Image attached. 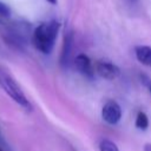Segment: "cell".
<instances>
[{
  "mask_svg": "<svg viewBox=\"0 0 151 151\" xmlns=\"http://www.w3.org/2000/svg\"><path fill=\"white\" fill-rule=\"evenodd\" d=\"M60 24L57 20H51L38 25L32 34V42L34 47L44 53L50 54L54 47Z\"/></svg>",
  "mask_w": 151,
  "mask_h": 151,
  "instance_id": "cell-1",
  "label": "cell"
},
{
  "mask_svg": "<svg viewBox=\"0 0 151 151\" xmlns=\"http://www.w3.org/2000/svg\"><path fill=\"white\" fill-rule=\"evenodd\" d=\"M32 34H33V32H32L29 22L13 21L6 27L4 38L13 47L22 50L28 44L29 38L32 40Z\"/></svg>",
  "mask_w": 151,
  "mask_h": 151,
  "instance_id": "cell-2",
  "label": "cell"
},
{
  "mask_svg": "<svg viewBox=\"0 0 151 151\" xmlns=\"http://www.w3.org/2000/svg\"><path fill=\"white\" fill-rule=\"evenodd\" d=\"M0 87L17 103L19 104L22 109L31 111L32 110V105L29 103V100L27 99V97L25 96V93L22 92L21 87L18 85V83L11 77V74H8L6 72V70H4L2 67H0Z\"/></svg>",
  "mask_w": 151,
  "mask_h": 151,
  "instance_id": "cell-3",
  "label": "cell"
},
{
  "mask_svg": "<svg viewBox=\"0 0 151 151\" xmlns=\"http://www.w3.org/2000/svg\"><path fill=\"white\" fill-rule=\"evenodd\" d=\"M101 117L110 125H116L119 123L122 118V109L119 104L114 100H107L101 109Z\"/></svg>",
  "mask_w": 151,
  "mask_h": 151,
  "instance_id": "cell-4",
  "label": "cell"
},
{
  "mask_svg": "<svg viewBox=\"0 0 151 151\" xmlns=\"http://www.w3.org/2000/svg\"><path fill=\"white\" fill-rule=\"evenodd\" d=\"M73 64H74L76 70L81 76H84L85 78H87L90 80L93 79V77H94V67H93V65L91 63V59L86 54H84V53L78 54L74 58Z\"/></svg>",
  "mask_w": 151,
  "mask_h": 151,
  "instance_id": "cell-5",
  "label": "cell"
},
{
  "mask_svg": "<svg viewBox=\"0 0 151 151\" xmlns=\"http://www.w3.org/2000/svg\"><path fill=\"white\" fill-rule=\"evenodd\" d=\"M96 72L104 79H107V80H113L116 79L119 73H120V70L117 65H114L113 63L111 61H107V60H98L97 64H96Z\"/></svg>",
  "mask_w": 151,
  "mask_h": 151,
  "instance_id": "cell-6",
  "label": "cell"
},
{
  "mask_svg": "<svg viewBox=\"0 0 151 151\" xmlns=\"http://www.w3.org/2000/svg\"><path fill=\"white\" fill-rule=\"evenodd\" d=\"M72 42H73V34L71 31L65 32L64 35V44L60 54V65L63 68H66L71 60V51H72Z\"/></svg>",
  "mask_w": 151,
  "mask_h": 151,
  "instance_id": "cell-7",
  "label": "cell"
},
{
  "mask_svg": "<svg viewBox=\"0 0 151 151\" xmlns=\"http://www.w3.org/2000/svg\"><path fill=\"white\" fill-rule=\"evenodd\" d=\"M134 54H136L137 60L140 64L151 67V47L150 46H145V45L136 46Z\"/></svg>",
  "mask_w": 151,
  "mask_h": 151,
  "instance_id": "cell-8",
  "label": "cell"
},
{
  "mask_svg": "<svg viewBox=\"0 0 151 151\" xmlns=\"http://www.w3.org/2000/svg\"><path fill=\"white\" fill-rule=\"evenodd\" d=\"M134 125H136L137 129H139V130H142V131H145V130L147 129V126H149V118H147V116H146L145 112L139 111V112L137 113Z\"/></svg>",
  "mask_w": 151,
  "mask_h": 151,
  "instance_id": "cell-9",
  "label": "cell"
},
{
  "mask_svg": "<svg viewBox=\"0 0 151 151\" xmlns=\"http://www.w3.org/2000/svg\"><path fill=\"white\" fill-rule=\"evenodd\" d=\"M99 151H119L118 146L110 139H103L99 143Z\"/></svg>",
  "mask_w": 151,
  "mask_h": 151,
  "instance_id": "cell-10",
  "label": "cell"
},
{
  "mask_svg": "<svg viewBox=\"0 0 151 151\" xmlns=\"http://www.w3.org/2000/svg\"><path fill=\"white\" fill-rule=\"evenodd\" d=\"M9 8L5 5V4H2V2H0V17H4V18H6V17H8L9 15Z\"/></svg>",
  "mask_w": 151,
  "mask_h": 151,
  "instance_id": "cell-11",
  "label": "cell"
},
{
  "mask_svg": "<svg viewBox=\"0 0 151 151\" xmlns=\"http://www.w3.org/2000/svg\"><path fill=\"white\" fill-rule=\"evenodd\" d=\"M144 151H151V143H146L144 145Z\"/></svg>",
  "mask_w": 151,
  "mask_h": 151,
  "instance_id": "cell-12",
  "label": "cell"
},
{
  "mask_svg": "<svg viewBox=\"0 0 151 151\" xmlns=\"http://www.w3.org/2000/svg\"><path fill=\"white\" fill-rule=\"evenodd\" d=\"M50 4H52V5H55L57 4V0H47Z\"/></svg>",
  "mask_w": 151,
  "mask_h": 151,
  "instance_id": "cell-13",
  "label": "cell"
},
{
  "mask_svg": "<svg viewBox=\"0 0 151 151\" xmlns=\"http://www.w3.org/2000/svg\"><path fill=\"white\" fill-rule=\"evenodd\" d=\"M149 88H150V92H151V83H150V86H149Z\"/></svg>",
  "mask_w": 151,
  "mask_h": 151,
  "instance_id": "cell-14",
  "label": "cell"
},
{
  "mask_svg": "<svg viewBox=\"0 0 151 151\" xmlns=\"http://www.w3.org/2000/svg\"><path fill=\"white\" fill-rule=\"evenodd\" d=\"M0 151H2V150H1V149H0Z\"/></svg>",
  "mask_w": 151,
  "mask_h": 151,
  "instance_id": "cell-15",
  "label": "cell"
},
{
  "mask_svg": "<svg viewBox=\"0 0 151 151\" xmlns=\"http://www.w3.org/2000/svg\"><path fill=\"white\" fill-rule=\"evenodd\" d=\"M0 137H1V136H0Z\"/></svg>",
  "mask_w": 151,
  "mask_h": 151,
  "instance_id": "cell-16",
  "label": "cell"
}]
</instances>
